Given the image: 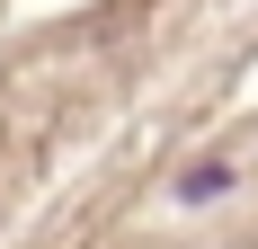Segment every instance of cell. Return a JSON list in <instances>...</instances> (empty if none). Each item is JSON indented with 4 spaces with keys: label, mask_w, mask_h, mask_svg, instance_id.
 <instances>
[{
    "label": "cell",
    "mask_w": 258,
    "mask_h": 249,
    "mask_svg": "<svg viewBox=\"0 0 258 249\" xmlns=\"http://www.w3.org/2000/svg\"><path fill=\"white\" fill-rule=\"evenodd\" d=\"M232 187H240L232 160H205V169H187V178H178V205H214V196H232Z\"/></svg>",
    "instance_id": "obj_1"
}]
</instances>
